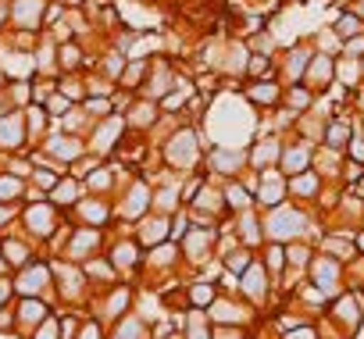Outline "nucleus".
Segmentation results:
<instances>
[{
  "label": "nucleus",
  "instance_id": "f257e3e1",
  "mask_svg": "<svg viewBox=\"0 0 364 339\" xmlns=\"http://www.w3.org/2000/svg\"><path fill=\"white\" fill-rule=\"evenodd\" d=\"M65 211L61 208H54L47 197H36V200H26L22 208H18V229L29 236V240H36L40 247H47L50 240H54V232L65 225ZM47 254V250H43Z\"/></svg>",
  "mask_w": 364,
  "mask_h": 339
},
{
  "label": "nucleus",
  "instance_id": "f03ea898",
  "mask_svg": "<svg viewBox=\"0 0 364 339\" xmlns=\"http://www.w3.org/2000/svg\"><path fill=\"white\" fill-rule=\"evenodd\" d=\"M50 268H54V303L58 307H86L93 296V286H90L82 264L50 257Z\"/></svg>",
  "mask_w": 364,
  "mask_h": 339
},
{
  "label": "nucleus",
  "instance_id": "7ed1b4c3",
  "mask_svg": "<svg viewBox=\"0 0 364 339\" xmlns=\"http://www.w3.org/2000/svg\"><path fill=\"white\" fill-rule=\"evenodd\" d=\"M11 293L15 296H47L54 300V268H50V257H36L33 264L18 268L11 275Z\"/></svg>",
  "mask_w": 364,
  "mask_h": 339
},
{
  "label": "nucleus",
  "instance_id": "20e7f679",
  "mask_svg": "<svg viewBox=\"0 0 364 339\" xmlns=\"http://www.w3.org/2000/svg\"><path fill=\"white\" fill-rule=\"evenodd\" d=\"M104 257L111 261V268L118 271V279H132V275L143 268L146 250H143L139 240L129 232V236H111V240L104 243Z\"/></svg>",
  "mask_w": 364,
  "mask_h": 339
},
{
  "label": "nucleus",
  "instance_id": "39448f33",
  "mask_svg": "<svg viewBox=\"0 0 364 339\" xmlns=\"http://www.w3.org/2000/svg\"><path fill=\"white\" fill-rule=\"evenodd\" d=\"M104 243H107V232H104V229L72 225V232H68V240H65V247H61V254H58V257L82 264V261H90V257L104 254Z\"/></svg>",
  "mask_w": 364,
  "mask_h": 339
},
{
  "label": "nucleus",
  "instance_id": "423d86ee",
  "mask_svg": "<svg viewBox=\"0 0 364 339\" xmlns=\"http://www.w3.org/2000/svg\"><path fill=\"white\" fill-rule=\"evenodd\" d=\"M40 150H43L50 161H58L65 172H68V164L79 161L90 146H86V136H79V132H65V129H54V132H47V136L40 139Z\"/></svg>",
  "mask_w": 364,
  "mask_h": 339
},
{
  "label": "nucleus",
  "instance_id": "0eeeda50",
  "mask_svg": "<svg viewBox=\"0 0 364 339\" xmlns=\"http://www.w3.org/2000/svg\"><path fill=\"white\" fill-rule=\"evenodd\" d=\"M68 218H72L75 225L111 232V225H114V200H111V197H90V193H86V197L68 211Z\"/></svg>",
  "mask_w": 364,
  "mask_h": 339
},
{
  "label": "nucleus",
  "instance_id": "6e6552de",
  "mask_svg": "<svg viewBox=\"0 0 364 339\" xmlns=\"http://www.w3.org/2000/svg\"><path fill=\"white\" fill-rule=\"evenodd\" d=\"M0 254H4V261H8V268H11V275H15L18 268H26V264H33L36 257H43V247H40L36 240H29V236L15 225L11 232H4V240H0Z\"/></svg>",
  "mask_w": 364,
  "mask_h": 339
},
{
  "label": "nucleus",
  "instance_id": "1a4fd4ad",
  "mask_svg": "<svg viewBox=\"0 0 364 339\" xmlns=\"http://www.w3.org/2000/svg\"><path fill=\"white\" fill-rule=\"evenodd\" d=\"M58 311V303L54 300H47V296H15V318H18V339H26L43 318H50Z\"/></svg>",
  "mask_w": 364,
  "mask_h": 339
},
{
  "label": "nucleus",
  "instance_id": "9d476101",
  "mask_svg": "<svg viewBox=\"0 0 364 339\" xmlns=\"http://www.w3.org/2000/svg\"><path fill=\"white\" fill-rule=\"evenodd\" d=\"M33 143H29V132H26V114L22 111H8L0 114V157L8 154H26Z\"/></svg>",
  "mask_w": 364,
  "mask_h": 339
},
{
  "label": "nucleus",
  "instance_id": "9b49d317",
  "mask_svg": "<svg viewBox=\"0 0 364 339\" xmlns=\"http://www.w3.org/2000/svg\"><path fill=\"white\" fill-rule=\"evenodd\" d=\"M47 0H11V29L15 33H36L43 29Z\"/></svg>",
  "mask_w": 364,
  "mask_h": 339
},
{
  "label": "nucleus",
  "instance_id": "f8f14e48",
  "mask_svg": "<svg viewBox=\"0 0 364 339\" xmlns=\"http://www.w3.org/2000/svg\"><path fill=\"white\" fill-rule=\"evenodd\" d=\"M254 200L261 204V208H279V204H286L289 200V179L279 172V168H272V172H261V190L254 193Z\"/></svg>",
  "mask_w": 364,
  "mask_h": 339
},
{
  "label": "nucleus",
  "instance_id": "ddd939ff",
  "mask_svg": "<svg viewBox=\"0 0 364 339\" xmlns=\"http://www.w3.org/2000/svg\"><path fill=\"white\" fill-rule=\"evenodd\" d=\"M132 236L139 240L143 250H154V247H161V243H171V240H168V236H171V222L150 211V215L139 218V225L132 229Z\"/></svg>",
  "mask_w": 364,
  "mask_h": 339
},
{
  "label": "nucleus",
  "instance_id": "4468645a",
  "mask_svg": "<svg viewBox=\"0 0 364 339\" xmlns=\"http://www.w3.org/2000/svg\"><path fill=\"white\" fill-rule=\"evenodd\" d=\"M289 179V200L293 204H314L321 200V190H325V179L307 168V172H296V176H286Z\"/></svg>",
  "mask_w": 364,
  "mask_h": 339
},
{
  "label": "nucleus",
  "instance_id": "2eb2a0df",
  "mask_svg": "<svg viewBox=\"0 0 364 339\" xmlns=\"http://www.w3.org/2000/svg\"><path fill=\"white\" fill-rule=\"evenodd\" d=\"M268 268H264V261L257 257L243 275H240V296L243 300H250V303H264L268 300Z\"/></svg>",
  "mask_w": 364,
  "mask_h": 339
},
{
  "label": "nucleus",
  "instance_id": "dca6fc26",
  "mask_svg": "<svg viewBox=\"0 0 364 339\" xmlns=\"http://www.w3.org/2000/svg\"><path fill=\"white\" fill-rule=\"evenodd\" d=\"M243 93H247V100H250V104H257V107H279V104H282L286 86H282L279 79H254Z\"/></svg>",
  "mask_w": 364,
  "mask_h": 339
},
{
  "label": "nucleus",
  "instance_id": "f3484780",
  "mask_svg": "<svg viewBox=\"0 0 364 339\" xmlns=\"http://www.w3.org/2000/svg\"><path fill=\"white\" fill-rule=\"evenodd\" d=\"M82 197H86V186H82L79 179H72L68 172H65V176H61V183L47 193V200H50L54 208H61V211H72Z\"/></svg>",
  "mask_w": 364,
  "mask_h": 339
},
{
  "label": "nucleus",
  "instance_id": "a211bd4d",
  "mask_svg": "<svg viewBox=\"0 0 364 339\" xmlns=\"http://www.w3.org/2000/svg\"><path fill=\"white\" fill-rule=\"evenodd\" d=\"M90 65H93V58H86V50H82L79 40L58 43V75H61V72H82V68H90Z\"/></svg>",
  "mask_w": 364,
  "mask_h": 339
},
{
  "label": "nucleus",
  "instance_id": "6ab92c4d",
  "mask_svg": "<svg viewBox=\"0 0 364 339\" xmlns=\"http://www.w3.org/2000/svg\"><path fill=\"white\" fill-rule=\"evenodd\" d=\"M311 58H314V47H307V43L293 47V50L282 58V72H286V82H289V86H293V82H304Z\"/></svg>",
  "mask_w": 364,
  "mask_h": 339
},
{
  "label": "nucleus",
  "instance_id": "aec40b11",
  "mask_svg": "<svg viewBox=\"0 0 364 339\" xmlns=\"http://www.w3.org/2000/svg\"><path fill=\"white\" fill-rule=\"evenodd\" d=\"M26 197H29V179H18V176H11V172H4V168H0V204L22 208Z\"/></svg>",
  "mask_w": 364,
  "mask_h": 339
},
{
  "label": "nucleus",
  "instance_id": "412c9836",
  "mask_svg": "<svg viewBox=\"0 0 364 339\" xmlns=\"http://www.w3.org/2000/svg\"><path fill=\"white\" fill-rule=\"evenodd\" d=\"M22 114H26V132H29V143H33V146H40V139L50 132V122H54V118L47 114V107H43V104H29Z\"/></svg>",
  "mask_w": 364,
  "mask_h": 339
},
{
  "label": "nucleus",
  "instance_id": "4be33fe9",
  "mask_svg": "<svg viewBox=\"0 0 364 339\" xmlns=\"http://www.w3.org/2000/svg\"><path fill=\"white\" fill-rule=\"evenodd\" d=\"M364 33V18L353 11V8H339V15L332 18V36L343 43V40H350V36H360Z\"/></svg>",
  "mask_w": 364,
  "mask_h": 339
},
{
  "label": "nucleus",
  "instance_id": "5701e85b",
  "mask_svg": "<svg viewBox=\"0 0 364 339\" xmlns=\"http://www.w3.org/2000/svg\"><path fill=\"white\" fill-rule=\"evenodd\" d=\"M279 154H282V143L279 139H257L250 146V164L257 172H264V164H275L279 168Z\"/></svg>",
  "mask_w": 364,
  "mask_h": 339
},
{
  "label": "nucleus",
  "instance_id": "b1692460",
  "mask_svg": "<svg viewBox=\"0 0 364 339\" xmlns=\"http://www.w3.org/2000/svg\"><path fill=\"white\" fill-rule=\"evenodd\" d=\"M186 300H190V307L208 311V307L218 300V286H215V282H208V279H197V282H190V286H186Z\"/></svg>",
  "mask_w": 364,
  "mask_h": 339
},
{
  "label": "nucleus",
  "instance_id": "393cba45",
  "mask_svg": "<svg viewBox=\"0 0 364 339\" xmlns=\"http://www.w3.org/2000/svg\"><path fill=\"white\" fill-rule=\"evenodd\" d=\"M261 261H264V268H268V275H272V279L279 282V275H282V271L289 268V264H286V243H275V240H264V257H261Z\"/></svg>",
  "mask_w": 364,
  "mask_h": 339
},
{
  "label": "nucleus",
  "instance_id": "a878e982",
  "mask_svg": "<svg viewBox=\"0 0 364 339\" xmlns=\"http://www.w3.org/2000/svg\"><path fill=\"white\" fill-rule=\"evenodd\" d=\"M107 339H146V325H143L139 318L125 314L122 321H114V325L107 328Z\"/></svg>",
  "mask_w": 364,
  "mask_h": 339
},
{
  "label": "nucleus",
  "instance_id": "bb28decb",
  "mask_svg": "<svg viewBox=\"0 0 364 339\" xmlns=\"http://www.w3.org/2000/svg\"><path fill=\"white\" fill-rule=\"evenodd\" d=\"M254 261H257V257L250 254V247H243V243H240V247H232V250L222 257V268H225V271H232V275H243Z\"/></svg>",
  "mask_w": 364,
  "mask_h": 339
},
{
  "label": "nucleus",
  "instance_id": "cd10ccee",
  "mask_svg": "<svg viewBox=\"0 0 364 339\" xmlns=\"http://www.w3.org/2000/svg\"><path fill=\"white\" fill-rule=\"evenodd\" d=\"M0 168L4 172H11V176H18V179H33V157H29V150L26 154H8V157H0Z\"/></svg>",
  "mask_w": 364,
  "mask_h": 339
},
{
  "label": "nucleus",
  "instance_id": "c85d7f7f",
  "mask_svg": "<svg viewBox=\"0 0 364 339\" xmlns=\"http://www.w3.org/2000/svg\"><path fill=\"white\" fill-rule=\"evenodd\" d=\"M311 257H314V250H311L307 243H286V264H289V268H296V271H307Z\"/></svg>",
  "mask_w": 364,
  "mask_h": 339
},
{
  "label": "nucleus",
  "instance_id": "c756f323",
  "mask_svg": "<svg viewBox=\"0 0 364 339\" xmlns=\"http://www.w3.org/2000/svg\"><path fill=\"white\" fill-rule=\"evenodd\" d=\"M225 204H229V211H250V204H254V193L250 190H243V186H236V183H229L225 186Z\"/></svg>",
  "mask_w": 364,
  "mask_h": 339
},
{
  "label": "nucleus",
  "instance_id": "7c9ffc66",
  "mask_svg": "<svg viewBox=\"0 0 364 339\" xmlns=\"http://www.w3.org/2000/svg\"><path fill=\"white\" fill-rule=\"evenodd\" d=\"M75 339H107V321H100L97 314H86Z\"/></svg>",
  "mask_w": 364,
  "mask_h": 339
},
{
  "label": "nucleus",
  "instance_id": "2f4dec72",
  "mask_svg": "<svg viewBox=\"0 0 364 339\" xmlns=\"http://www.w3.org/2000/svg\"><path fill=\"white\" fill-rule=\"evenodd\" d=\"M43 107H47V114H50L54 122H61V118H65V114H68V111H72L75 104H72V100H68L65 93H58V90H54V93L47 97V104H43Z\"/></svg>",
  "mask_w": 364,
  "mask_h": 339
},
{
  "label": "nucleus",
  "instance_id": "473e14b6",
  "mask_svg": "<svg viewBox=\"0 0 364 339\" xmlns=\"http://www.w3.org/2000/svg\"><path fill=\"white\" fill-rule=\"evenodd\" d=\"M26 339H61V325H58V311L50 314V318H43Z\"/></svg>",
  "mask_w": 364,
  "mask_h": 339
},
{
  "label": "nucleus",
  "instance_id": "72a5a7b5",
  "mask_svg": "<svg viewBox=\"0 0 364 339\" xmlns=\"http://www.w3.org/2000/svg\"><path fill=\"white\" fill-rule=\"evenodd\" d=\"M18 332V318H15V300H8L0 307V339L4 335H15Z\"/></svg>",
  "mask_w": 364,
  "mask_h": 339
},
{
  "label": "nucleus",
  "instance_id": "f704fd0d",
  "mask_svg": "<svg viewBox=\"0 0 364 339\" xmlns=\"http://www.w3.org/2000/svg\"><path fill=\"white\" fill-rule=\"evenodd\" d=\"M282 339H321V335H318V325H314V321H304V325H296V328H286Z\"/></svg>",
  "mask_w": 364,
  "mask_h": 339
},
{
  "label": "nucleus",
  "instance_id": "c9c22d12",
  "mask_svg": "<svg viewBox=\"0 0 364 339\" xmlns=\"http://www.w3.org/2000/svg\"><path fill=\"white\" fill-rule=\"evenodd\" d=\"M339 54H343V58H364V33L343 40V43H339Z\"/></svg>",
  "mask_w": 364,
  "mask_h": 339
},
{
  "label": "nucleus",
  "instance_id": "e433bc0d",
  "mask_svg": "<svg viewBox=\"0 0 364 339\" xmlns=\"http://www.w3.org/2000/svg\"><path fill=\"white\" fill-rule=\"evenodd\" d=\"M18 225V208L15 204H0V232H11Z\"/></svg>",
  "mask_w": 364,
  "mask_h": 339
},
{
  "label": "nucleus",
  "instance_id": "4c0bfd02",
  "mask_svg": "<svg viewBox=\"0 0 364 339\" xmlns=\"http://www.w3.org/2000/svg\"><path fill=\"white\" fill-rule=\"evenodd\" d=\"M8 300H15V293H11V279H0V307H4Z\"/></svg>",
  "mask_w": 364,
  "mask_h": 339
},
{
  "label": "nucleus",
  "instance_id": "58836bf2",
  "mask_svg": "<svg viewBox=\"0 0 364 339\" xmlns=\"http://www.w3.org/2000/svg\"><path fill=\"white\" fill-rule=\"evenodd\" d=\"M353 247H357V257L364 261V225H360V229L353 232Z\"/></svg>",
  "mask_w": 364,
  "mask_h": 339
},
{
  "label": "nucleus",
  "instance_id": "ea45409f",
  "mask_svg": "<svg viewBox=\"0 0 364 339\" xmlns=\"http://www.w3.org/2000/svg\"><path fill=\"white\" fill-rule=\"evenodd\" d=\"M61 4H65L68 11H82V8L90 4V0H61Z\"/></svg>",
  "mask_w": 364,
  "mask_h": 339
},
{
  "label": "nucleus",
  "instance_id": "a19ab883",
  "mask_svg": "<svg viewBox=\"0 0 364 339\" xmlns=\"http://www.w3.org/2000/svg\"><path fill=\"white\" fill-rule=\"evenodd\" d=\"M0 279H11V268H8V261H4V254H0Z\"/></svg>",
  "mask_w": 364,
  "mask_h": 339
},
{
  "label": "nucleus",
  "instance_id": "79ce46f5",
  "mask_svg": "<svg viewBox=\"0 0 364 339\" xmlns=\"http://www.w3.org/2000/svg\"><path fill=\"white\" fill-rule=\"evenodd\" d=\"M353 11H357V15L364 18V0H357V4H353Z\"/></svg>",
  "mask_w": 364,
  "mask_h": 339
},
{
  "label": "nucleus",
  "instance_id": "37998d69",
  "mask_svg": "<svg viewBox=\"0 0 364 339\" xmlns=\"http://www.w3.org/2000/svg\"><path fill=\"white\" fill-rule=\"evenodd\" d=\"M353 190H357V193H360V197H364V176H360V183H357V186H353Z\"/></svg>",
  "mask_w": 364,
  "mask_h": 339
},
{
  "label": "nucleus",
  "instance_id": "c03bdc74",
  "mask_svg": "<svg viewBox=\"0 0 364 339\" xmlns=\"http://www.w3.org/2000/svg\"><path fill=\"white\" fill-rule=\"evenodd\" d=\"M0 40H4V33H0Z\"/></svg>",
  "mask_w": 364,
  "mask_h": 339
}]
</instances>
